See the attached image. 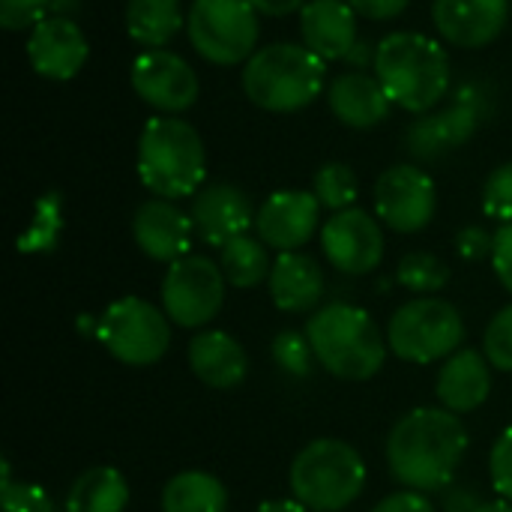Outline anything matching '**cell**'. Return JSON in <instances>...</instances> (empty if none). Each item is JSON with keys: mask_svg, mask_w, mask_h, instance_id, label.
<instances>
[{"mask_svg": "<svg viewBox=\"0 0 512 512\" xmlns=\"http://www.w3.org/2000/svg\"><path fill=\"white\" fill-rule=\"evenodd\" d=\"M468 429L447 408H414L396 420L387 435V465L396 483L414 492H444L465 453Z\"/></svg>", "mask_w": 512, "mask_h": 512, "instance_id": "obj_1", "label": "cell"}, {"mask_svg": "<svg viewBox=\"0 0 512 512\" xmlns=\"http://www.w3.org/2000/svg\"><path fill=\"white\" fill-rule=\"evenodd\" d=\"M375 75L390 102L411 114L435 111L453 84L450 54L444 45L414 30H396L378 42Z\"/></svg>", "mask_w": 512, "mask_h": 512, "instance_id": "obj_2", "label": "cell"}, {"mask_svg": "<svg viewBox=\"0 0 512 512\" xmlns=\"http://www.w3.org/2000/svg\"><path fill=\"white\" fill-rule=\"evenodd\" d=\"M138 180L153 198H195L207 180V150L192 123L177 114H156L138 135Z\"/></svg>", "mask_w": 512, "mask_h": 512, "instance_id": "obj_3", "label": "cell"}, {"mask_svg": "<svg viewBox=\"0 0 512 512\" xmlns=\"http://www.w3.org/2000/svg\"><path fill=\"white\" fill-rule=\"evenodd\" d=\"M309 345L324 372L342 381H369L384 369L387 339L375 318L354 303H327L306 324Z\"/></svg>", "mask_w": 512, "mask_h": 512, "instance_id": "obj_4", "label": "cell"}, {"mask_svg": "<svg viewBox=\"0 0 512 512\" xmlns=\"http://www.w3.org/2000/svg\"><path fill=\"white\" fill-rule=\"evenodd\" d=\"M240 84L246 99L264 111H303L327 90V60L306 45L273 42L243 63Z\"/></svg>", "mask_w": 512, "mask_h": 512, "instance_id": "obj_5", "label": "cell"}, {"mask_svg": "<svg viewBox=\"0 0 512 512\" xmlns=\"http://www.w3.org/2000/svg\"><path fill=\"white\" fill-rule=\"evenodd\" d=\"M288 486L312 512H342L366 489V462L348 441L318 438L294 456Z\"/></svg>", "mask_w": 512, "mask_h": 512, "instance_id": "obj_6", "label": "cell"}, {"mask_svg": "<svg viewBox=\"0 0 512 512\" xmlns=\"http://www.w3.org/2000/svg\"><path fill=\"white\" fill-rule=\"evenodd\" d=\"M465 342L462 312L444 297H414L402 303L387 324L390 351L417 366L447 360Z\"/></svg>", "mask_w": 512, "mask_h": 512, "instance_id": "obj_7", "label": "cell"}, {"mask_svg": "<svg viewBox=\"0 0 512 512\" xmlns=\"http://www.w3.org/2000/svg\"><path fill=\"white\" fill-rule=\"evenodd\" d=\"M96 339L117 363L144 369L168 354L171 318L141 297H120L96 318Z\"/></svg>", "mask_w": 512, "mask_h": 512, "instance_id": "obj_8", "label": "cell"}, {"mask_svg": "<svg viewBox=\"0 0 512 512\" xmlns=\"http://www.w3.org/2000/svg\"><path fill=\"white\" fill-rule=\"evenodd\" d=\"M186 33L207 63L240 66L258 51L261 21L246 0H192Z\"/></svg>", "mask_w": 512, "mask_h": 512, "instance_id": "obj_9", "label": "cell"}, {"mask_svg": "<svg viewBox=\"0 0 512 512\" xmlns=\"http://www.w3.org/2000/svg\"><path fill=\"white\" fill-rule=\"evenodd\" d=\"M225 273L207 255H186L168 264L162 279V309L183 330L207 327L225 306Z\"/></svg>", "mask_w": 512, "mask_h": 512, "instance_id": "obj_10", "label": "cell"}, {"mask_svg": "<svg viewBox=\"0 0 512 512\" xmlns=\"http://www.w3.org/2000/svg\"><path fill=\"white\" fill-rule=\"evenodd\" d=\"M435 180L420 165H393L375 180V213L396 234H417L435 219Z\"/></svg>", "mask_w": 512, "mask_h": 512, "instance_id": "obj_11", "label": "cell"}, {"mask_svg": "<svg viewBox=\"0 0 512 512\" xmlns=\"http://www.w3.org/2000/svg\"><path fill=\"white\" fill-rule=\"evenodd\" d=\"M321 249L327 261L345 276L375 273L384 261V228L381 219L366 213L363 207H351L333 213L321 225Z\"/></svg>", "mask_w": 512, "mask_h": 512, "instance_id": "obj_12", "label": "cell"}, {"mask_svg": "<svg viewBox=\"0 0 512 512\" xmlns=\"http://www.w3.org/2000/svg\"><path fill=\"white\" fill-rule=\"evenodd\" d=\"M132 90L159 114H183L198 102L195 69L168 48L141 51L129 72Z\"/></svg>", "mask_w": 512, "mask_h": 512, "instance_id": "obj_13", "label": "cell"}, {"mask_svg": "<svg viewBox=\"0 0 512 512\" xmlns=\"http://www.w3.org/2000/svg\"><path fill=\"white\" fill-rule=\"evenodd\" d=\"M321 204L315 192L279 189L273 192L255 216V231L276 252H300L318 231Z\"/></svg>", "mask_w": 512, "mask_h": 512, "instance_id": "obj_14", "label": "cell"}, {"mask_svg": "<svg viewBox=\"0 0 512 512\" xmlns=\"http://www.w3.org/2000/svg\"><path fill=\"white\" fill-rule=\"evenodd\" d=\"M90 57V45L75 18L48 15L27 36V63L48 81L75 78Z\"/></svg>", "mask_w": 512, "mask_h": 512, "instance_id": "obj_15", "label": "cell"}, {"mask_svg": "<svg viewBox=\"0 0 512 512\" xmlns=\"http://www.w3.org/2000/svg\"><path fill=\"white\" fill-rule=\"evenodd\" d=\"M189 216H192L195 234L207 246L222 249L225 243H231V240L249 234V228H255L258 210L252 207L249 195L240 186H234V183H207L192 198Z\"/></svg>", "mask_w": 512, "mask_h": 512, "instance_id": "obj_16", "label": "cell"}, {"mask_svg": "<svg viewBox=\"0 0 512 512\" xmlns=\"http://www.w3.org/2000/svg\"><path fill=\"white\" fill-rule=\"evenodd\" d=\"M192 234H195L192 216L165 198H150L138 204L132 216L135 246L150 261H159V264H174L186 258L192 249Z\"/></svg>", "mask_w": 512, "mask_h": 512, "instance_id": "obj_17", "label": "cell"}, {"mask_svg": "<svg viewBox=\"0 0 512 512\" xmlns=\"http://www.w3.org/2000/svg\"><path fill=\"white\" fill-rule=\"evenodd\" d=\"M510 15V0H435L432 21L444 42L456 48L492 45Z\"/></svg>", "mask_w": 512, "mask_h": 512, "instance_id": "obj_18", "label": "cell"}, {"mask_svg": "<svg viewBox=\"0 0 512 512\" xmlns=\"http://www.w3.org/2000/svg\"><path fill=\"white\" fill-rule=\"evenodd\" d=\"M327 102L339 123L351 129H372L390 117V96L375 72L348 69L327 84Z\"/></svg>", "mask_w": 512, "mask_h": 512, "instance_id": "obj_19", "label": "cell"}, {"mask_svg": "<svg viewBox=\"0 0 512 512\" xmlns=\"http://www.w3.org/2000/svg\"><path fill=\"white\" fill-rule=\"evenodd\" d=\"M492 393V363L474 348H459L444 360L435 378V396L441 408L453 414L477 411Z\"/></svg>", "mask_w": 512, "mask_h": 512, "instance_id": "obj_20", "label": "cell"}, {"mask_svg": "<svg viewBox=\"0 0 512 512\" xmlns=\"http://www.w3.org/2000/svg\"><path fill=\"white\" fill-rule=\"evenodd\" d=\"M192 375L210 390H234L249 375L246 348L225 330H201L186 351Z\"/></svg>", "mask_w": 512, "mask_h": 512, "instance_id": "obj_21", "label": "cell"}, {"mask_svg": "<svg viewBox=\"0 0 512 512\" xmlns=\"http://www.w3.org/2000/svg\"><path fill=\"white\" fill-rule=\"evenodd\" d=\"M300 36L321 60H345L357 45V12L348 0H309L300 9Z\"/></svg>", "mask_w": 512, "mask_h": 512, "instance_id": "obj_22", "label": "cell"}, {"mask_svg": "<svg viewBox=\"0 0 512 512\" xmlns=\"http://www.w3.org/2000/svg\"><path fill=\"white\" fill-rule=\"evenodd\" d=\"M267 288H270V300L279 312L300 315V312H312L321 303L327 282H324L321 264L312 255L279 252V258L273 261Z\"/></svg>", "mask_w": 512, "mask_h": 512, "instance_id": "obj_23", "label": "cell"}, {"mask_svg": "<svg viewBox=\"0 0 512 512\" xmlns=\"http://www.w3.org/2000/svg\"><path fill=\"white\" fill-rule=\"evenodd\" d=\"M126 507L129 483L111 465H93L81 471L66 492V512H126Z\"/></svg>", "mask_w": 512, "mask_h": 512, "instance_id": "obj_24", "label": "cell"}, {"mask_svg": "<svg viewBox=\"0 0 512 512\" xmlns=\"http://www.w3.org/2000/svg\"><path fill=\"white\" fill-rule=\"evenodd\" d=\"M123 18H126V33L138 45H144V51L168 45L186 27L180 0H129Z\"/></svg>", "mask_w": 512, "mask_h": 512, "instance_id": "obj_25", "label": "cell"}, {"mask_svg": "<svg viewBox=\"0 0 512 512\" xmlns=\"http://www.w3.org/2000/svg\"><path fill=\"white\" fill-rule=\"evenodd\" d=\"M159 507L162 512H228V489L207 471H183L165 483Z\"/></svg>", "mask_w": 512, "mask_h": 512, "instance_id": "obj_26", "label": "cell"}, {"mask_svg": "<svg viewBox=\"0 0 512 512\" xmlns=\"http://www.w3.org/2000/svg\"><path fill=\"white\" fill-rule=\"evenodd\" d=\"M435 114L450 138V147L456 150L468 144L477 135V129L486 123V117L492 114V96L483 81H465L456 87L450 102Z\"/></svg>", "mask_w": 512, "mask_h": 512, "instance_id": "obj_27", "label": "cell"}, {"mask_svg": "<svg viewBox=\"0 0 512 512\" xmlns=\"http://www.w3.org/2000/svg\"><path fill=\"white\" fill-rule=\"evenodd\" d=\"M219 267H222L228 285L249 291V288H258L261 282L270 279L273 261H270L267 243L261 237L243 234V237H237L219 249Z\"/></svg>", "mask_w": 512, "mask_h": 512, "instance_id": "obj_28", "label": "cell"}, {"mask_svg": "<svg viewBox=\"0 0 512 512\" xmlns=\"http://www.w3.org/2000/svg\"><path fill=\"white\" fill-rule=\"evenodd\" d=\"M312 192L318 198V204L330 213H342L351 210L357 195H360V180L354 174L351 165L345 162H327L315 171L312 177Z\"/></svg>", "mask_w": 512, "mask_h": 512, "instance_id": "obj_29", "label": "cell"}, {"mask_svg": "<svg viewBox=\"0 0 512 512\" xmlns=\"http://www.w3.org/2000/svg\"><path fill=\"white\" fill-rule=\"evenodd\" d=\"M60 231H63V198H60V192H45L36 201L30 228L18 237V252H24V255L51 252L60 240Z\"/></svg>", "mask_w": 512, "mask_h": 512, "instance_id": "obj_30", "label": "cell"}, {"mask_svg": "<svg viewBox=\"0 0 512 512\" xmlns=\"http://www.w3.org/2000/svg\"><path fill=\"white\" fill-rule=\"evenodd\" d=\"M396 282L420 297H435L450 285V267L432 252H408L399 261Z\"/></svg>", "mask_w": 512, "mask_h": 512, "instance_id": "obj_31", "label": "cell"}, {"mask_svg": "<svg viewBox=\"0 0 512 512\" xmlns=\"http://www.w3.org/2000/svg\"><path fill=\"white\" fill-rule=\"evenodd\" d=\"M405 150L417 162H432V159H441L453 150L435 111L417 114V120L405 129Z\"/></svg>", "mask_w": 512, "mask_h": 512, "instance_id": "obj_32", "label": "cell"}, {"mask_svg": "<svg viewBox=\"0 0 512 512\" xmlns=\"http://www.w3.org/2000/svg\"><path fill=\"white\" fill-rule=\"evenodd\" d=\"M273 363L285 372V375H294V378H306L312 363L315 360V351L309 345V336L306 330L297 333V330H282L276 339H273Z\"/></svg>", "mask_w": 512, "mask_h": 512, "instance_id": "obj_33", "label": "cell"}, {"mask_svg": "<svg viewBox=\"0 0 512 512\" xmlns=\"http://www.w3.org/2000/svg\"><path fill=\"white\" fill-rule=\"evenodd\" d=\"M3 512H54L51 495L39 483H15L9 474V462H3V483H0Z\"/></svg>", "mask_w": 512, "mask_h": 512, "instance_id": "obj_34", "label": "cell"}, {"mask_svg": "<svg viewBox=\"0 0 512 512\" xmlns=\"http://www.w3.org/2000/svg\"><path fill=\"white\" fill-rule=\"evenodd\" d=\"M483 354L492 363V369L510 372L512 375V303L495 312L483 333Z\"/></svg>", "mask_w": 512, "mask_h": 512, "instance_id": "obj_35", "label": "cell"}, {"mask_svg": "<svg viewBox=\"0 0 512 512\" xmlns=\"http://www.w3.org/2000/svg\"><path fill=\"white\" fill-rule=\"evenodd\" d=\"M483 213L501 225L512 222V162L498 165L483 183Z\"/></svg>", "mask_w": 512, "mask_h": 512, "instance_id": "obj_36", "label": "cell"}, {"mask_svg": "<svg viewBox=\"0 0 512 512\" xmlns=\"http://www.w3.org/2000/svg\"><path fill=\"white\" fill-rule=\"evenodd\" d=\"M51 15V0H0V24L9 33L33 30Z\"/></svg>", "mask_w": 512, "mask_h": 512, "instance_id": "obj_37", "label": "cell"}, {"mask_svg": "<svg viewBox=\"0 0 512 512\" xmlns=\"http://www.w3.org/2000/svg\"><path fill=\"white\" fill-rule=\"evenodd\" d=\"M489 477H492V489L512 501V426L504 429L489 453Z\"/></svg>", "mask_w": 512, "mask_h": 512, "instance_id": "obj_38", "label": "cell"}, {"mask_svg": "<svg viewBox=\"0 0 512 512\" xmlns=\"http://www.w3.org/2000/svg\"><path fill=\"white\" fill-rule=\"evenodd\" d=\"M492 249H495V234H489V231L480 228V225H465V228L456 234V252H459L465 261L492 258Z\"/></svg>", "mask_w": 512, "mask_h": 512, "instance_id": "obj_39", "label": "cell"}, {"mask_svg": "<svg viewBox=\"0 0 512 512\" xmlns=\"http://www.w3.org/2000/svg\"><path fill=\"white\" fill-rule=\"evenodd\" d=\"M492 267L498 282L512 294V222L495 231V249H492Z\"/></svg>", "mask_w": 512, "mask_h": 512, "instance_id": "obj_40", "label": "cell"}, {"mask_svg": "<svg viewBox=\"0 0 512 512\" xmlns=\"http://www.w3.org/2000/svg\"><path fill=\"white\" fill-rule=\"evenodd\" d=\"M372 512H435L432 501L426 492H414V489H402L387 495Z\"/></svg>", "mask_w": 512, "mask_h": 512, "instance_id": "obj_41", "label": "cell"}, {"mask_svg": "<svg viewBox=\"0 0 512 512\" xmlns=\"http://www.w3.org/2000/svg\"><path fill=\"white\" fill-rule=\"evenodd\" d=\"M411 0H348V6L369 21H390L408 9Z\"/></svg>", "mask_w": 512, "mask_h": 512, "instance_id": "obj_42", "label": "cell"}, {"mask_svg": "<svg viewBox=\"0 0 512 512\" xmlns=\"http://www.w3.org/2000/svg\"><path fill=\"white\" fill-rule=\"evenodd\" d=\"M441 507L444 512H477L483 507L480 495L474 492V486H462V483H450L444 492H441Z\"/></svg>", "mask_w": 512, "mask_h": 512, "instance_id": "obj_43", "label": "cell"}, {"mask_svg": "<svg viewBox=\"0 0 512 512\" xmlns=\"http://www.w3.org/2000/svg\"><path fill=\"white\" fill-rule=\"evenodd\" d=\"M258 15H270V18H282V15H291L297 9H303L309 0H246Z\"/></svg>", "mask_w": 512, "mask_h": 512, "instance_id": "obj_44", "label": "cell"}, {"mask_svg": "<svg viewBox=\"0 0 512 512\" xmlns=\"http://www.w3.org/2000/svg\"><path fill=\"white\" fill-rule=\"evenodd\" d=\"M375 54H378V45H372L369 39H357V45L348 51V57H345V63L351 66V69H360V72H366V69H375Z\"/></svg>", "mask_w": 512, "mask_h": 512, "instance_id": "obj_45", "label": "cell"}, {"mask_svg": "<svg viewBox=\"0 0 512 512\" xmlns=\"http://www.w3.org/2000/svg\"><path fill=\"white\" fill-rule=\"evenodd\" d=\"M255 512H312L306 504H300L297 498H276V501H264Z\"/></svg>", "mask_w": 512, "mask_h": 512, "instance_id": "obj_46", "label": "cell"}, {"mask_svg": "<svg viewBox=\"0 0 512 512\" xmlns=\"http://www.w3.org/2000/svg\"><path fill=\"white\" fill-rule=\"evenodd\" d=\"M81 9V0H51V15H60V18H75Z\"/></svg>", "mask_w": 512, "mask_h": 512, "instance_id": "obj_47", "label": "cell"}, {"mask_svg": "<svg viewBox=\"0 0 512 512\" xmlns=\"http://www.w3.org/2000/svg\"><path fill=\"white\" fill-rule=\"evenodd\" d=\"M477 512H512V501L498 498V501H483V507Z\"/></svg>", "mask_w": 512, "mask_h": 512, "instance_id": "obj_48", "label": "cell"}]
</instances>
